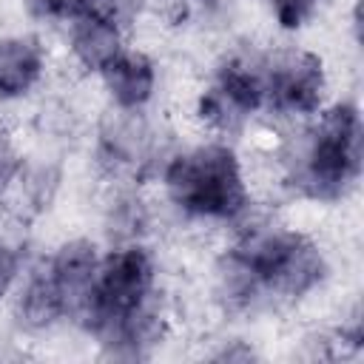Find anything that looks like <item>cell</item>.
Returning a JSON list of instances; mask_svg holds the SVG:
<instances>
[{
	"instance_id": "obj_1",
	"label": "cell",
	"mask_w": 364,
	"mask_h": 364,
	"mask_svg": "<svg viewBox=\"0 0 364 364\" xmlns=\"http://www.w3.org/2000/svg\"><path fill=\"white\" fill-rule=\"evenodd\" d=\"M324 273L318 250L299 233L256 230L247 233L225 259L222 290L230 301L250 304L256 296H301Z\"/></svg>"
},
{
	"instance_id": "obj_2",
	"label": "cell",
	"mask_w": 364,
	"mask_h": 364,
	"mask_svg": "<svg viewBox=\"0 0 364 364\" xmlns=\"http://www.w3.org/2000/svg\"><path fill=\"white\" fill-rule=\"evenodd\" d=\"M165 185L171 199L196 216L230 219L247 205L239 162L225 145H208L176 156L165 171Z\"/></svg>"
},
{
	"instance_id": "obj_3",
	"label": "cell",
	"mask_w": 364,
	"mask_h": 364,
	"mask_svg": "<svg viewBox=\"0 0 364 364\" xmlns=\"http://www.w3.org/2000/svg\"><path fill=\"white\" fill-rule=\"evenodd\" d=\"M361 171V119L353 105L330 108L310 134L299 185L313 196H338Z\"/></svg>"
},
{
	"instance_id": "obj_4",
	"label": "cell",
	"mask_w": 364,
	"mask_h": 364,
	"mask_svg": "<svg viewBox=\"0 0 364 364\" xmlns=\"http://www.w3.org/2000/svg\"><path fill=\"white\" fill-rule=\"evenodd\" d=\"M151 287H154L151 256L136 245L114 250L97 267L94 287L88 293L80 318H85V324L105 338L125 316H131L136 307H142L151 299Z\"/></svg>"
},
{
	"instance_id": "obj_5",
	"label": "cell",
	"mask_w": 364,
	"mask_h": 364,
	"mask_svg": "<svg viewBox=\"0 0 364 364\" xmlns=\"http://www.w3.org/2000/svg\"><path fill=\"white\" fill-rule=\"evenodd\" d=\"M264 102L290 114H313L321 102V60L307 51H279L262 65Z\"/></svg>"
},
{
	"instance_id": "obj_6",
	"label": "cell",
	"mask_w": 364,
	"mask_h": 364,
	"mask_svg": "<svg viewBox=\"0 0 364 364\" xmlns=\"http://www.w3.org/2000/svg\"><path fill=\"white\" fill-rule=\"evenodd\" d=\"M97 267H100V262H97L94 245H88V242H68L48 262V273L63 296L65 313H74V316L82 313L88 293L94 287Z\"/></svg>"
},
{
	"instance_id": "obj_7",
	"label": "cell",
	"mask_w": 364,
	"mask_h": 364,
	"mask_svg": "<svg viewBox=\"0 0 364 364\" xmlns=\"http://www.w3.org/2000/svg\"><path fill=\"white\" fill-rule=\"evenodd\" d=\"M102 77L119 108H139L154 91V65L139 51H119L102 68Z\"/></svg>"
},
{
	"instance_id": "obj_8",
	"label": "cell",
	"mask_w": 364,
	"mask_h": 364,
	"mask_svg": "<svg viewBox=\"0 0 364 364\" xmlns=\"http://www.w3.org/2000/svg\"><path fill=\"white\" fill-rule=\"evenodd\" d=\"M71 46H74V54L80 57V63L94 71H102L122 51L119 28L97 14H82L74 20Z\"/></svg>"
},
{
	"instance_id": "obj_9",
	"label": "cell",
	"mask_w": 364,
	"mask_h": 364,
	"mask_svg": "<svg viewBox=\"0 0 364 364\" xmlns=\"http://www.w3.org/2000/svg\"><path fill=\"white\" fill-rule=\"evenodd\" d=\"M40 46L34 40H0V97L26 94L40 77Z\"/></svg>"
},
{
	"instance_id": "obj_10",
	"label": "cell",
	"mask_w": 364,
	"mask_h": 364,
	"mask_svg": "<svg viewBox=\"0 0 364 364\" xmlns=\"http://www.w3.org/2000/svg\"><path fill=\"white\" fill-rule=\"evenodd\" d=\"M63 313H65L63 296H60V290L48 273V264H46L43 270H37L28 279V284L20 296V318L31 327H46L54 318H60Z\"/></svg>"
},
{
	"instance_id": "obj_11",
	"label": "cell",
	"mask_w": 364,
	"mask_h": 364,
	"mask_svg": "<svg viewBox=\"0 0 364 364\" xmlns=\"http://www.w3.org/2000/svg\"><path fill=\"white\" fill-rule=\"evenodd\" d=\"M37 14L46 17H65V20H77L82 14L91 11L94 0H31Z\"/></svg>"
},
{
	"instance_id": "obj_12",
	"label": "cell",
	"mask_w": 364,
	"mask_h": 364,
	"mask_svg": "<svg viewBox=\"0 0 364 364\" xmlns=\"http://www.w3.org/2000/svg\"><path fill=\"white\" fill-rule=\"evenodd\" d=\"M273 9H276V17L282 20V26L293 28V26H301V20L313 11L316 0H270Z\"/></svg>"
},
{
	"instance_id": "obj_13",
	"label": "cell",
	"mask_w": 364,
	"mask_h": 364,
	"mask_svg": "<svg viewBox=\"0 0 364 364\" xmlns=\"http://www.w3.org/2000/svg\"><path fill=\"white\" fill-rule=\"evenodd\" d=\"M20 171V159H17V151L9 139L6 131H0V191H6V185L14 179V173Z\"/></svg>"
},
{
	"instance_id": "obj_14",
	"label": "cell",
	"mask_w": 364,
	"mask_h": 364,
	"mask_svg": "<svg viewBox=\"0 0 364 364\" xmlns=\"http://www.w3.org/2000/svg\"><path fill=\"white\" fill-rule=\"evenodd\" d=\"M14 273H17V256L6 242H0V296L9 290Z\"/></svg>"
}]
</instances>
